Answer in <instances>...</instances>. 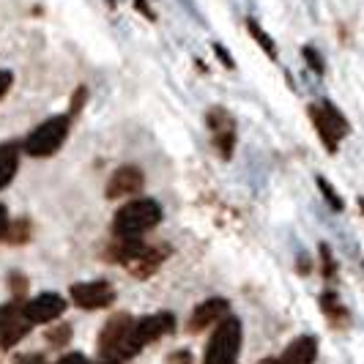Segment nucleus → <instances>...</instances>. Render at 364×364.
<instances>
[{"label":"nucleus","instance_id":"nucleus-17","mask_svg":"<svg viewBox=\"0 0 364 364\" xmlns=\"http://www.w3.org/2000/svg\"><path fill=\"white\" fill-rule=\"evenodd\" d=\"M6 241H9V244H14V247L25 244V241H31V222H28L25 217L11 219L9 233H6Z\"/></svg>","mask_w":364,"mask_h":364},{"label":"nucleus","instance_id":"nucleus-4","mask_svg":"<svg viewBox=\"0 0 364 364\" xmlns=\"http://www.w3.org/2000/svg\"><path fill=\"white\" fill-rule=\"evenodd\" d=\"M310 118H312V124H315V132L321 134V140H323L326 151H328V154H334V151L340 148L343 134L348 132L346 118L337 112V107H334V105H328V102H323L321 107H318V105H312Z\"/></svg>","mask_w":364,"mask_h":364},{"label":"nucleus","instance_id":"nucleus-28","mask_svg":"<svg viewBox=\"0 0 364 364\" xmlns=\"http://www.w3.org/2000/svg\"><path fill=\"white\" fill-rule=\"evenodd\" d=\"M170 364H192V353L189 350H176V353H170Z\"/></svg>","mask_w":364,"mask_h":364},{"label":"nucleus","instance_id":"nucleus-34","mask_svg":"<svg viewBox=\"0 0 364 364\" xmlns=\"http://www.w3.org/2000/svg\"><path fill=\"white\" fill-rule=\"evenodd\" d=\"M257 364H282V362H279V359H277V356H266V359H263V362H257Z\"/></svg>","mask_w":364,"mask_h":364},{"label":"nucleus","instance_id":"nucleus-33","mask_svg":"<svg viewBox=\"0 0 364 364\" xmlns=\"http://www.w3.org/2000/svg\"><path fill=\"white\" fill-rule=\"evenodd\" d=\"M296 269H299L301 274H310V269H312V266H310V257H307V255H299V260H296Z\"/></svg>","mask_w":364,"mask_h":364},{"label":"nucleus","instance_id":"nucleus-35","mask_svg":"<svg viewBox=\"0 0 364 364\" xmlns=\"http://www.w3.org/2000/svg\"><path fill=\"white\" fill-rule=\"evenodd\" d=\"M359 208H362V214H364V198H359Z\"/></svg>","mask_w":364,"mask_h":364},{"label":"nucleus","instance_id":"nucleus-15","mask_svg":"<svg viewBox=\"0 0 364 364\" xmlns=\"http://www.w3.org/2000/svg\"><path fill=\"white\" fill-rule=\"evenodd\" d=\"M318 307H321V312L326 315L331 323H343L346 321V307H343V301L337 299V293L334 291H323L321 296H318Z\"/></svg>","mask_w":364,"mask_h":364},{"label":"nucleus","instance_id":"nucleus-20","mask_svg":"<svg viewBox=\"0 0 364 364\" xmlns=\"http://www.w3.org/2000/svg\"><path fill=\"white\" fill-rule=\"evenodd\" d=\"M47 343L53 348H63L66 343H72V326L69 323H53V328L47 331Z\"/></svg>","mask_w":364,"mask_h":364},{"label":"nucleus","instance_id":"nucleus-29","mask_svg":"<svg viewBox=\"0 0 364 364\" xmlns=\"http://www.w3.org/2000/svg\"><path fill=\"white\" fill-rule=\"evenodd\" d=\"M9 225H11V219H9V211H6V205H0V241H6Z\"/></svg>","mask_w":364,"mask_h":364},{"label":"nucleus","instance_id":"nucleus-12","mask_svg":"<svg viewBox=\"0 0 364 364\" xmlns=\"http://www.w3.org/2000/svg\"><path fill=\"white\" fill-rule=\"evenodd\" d=\"M315 356H318V343L315 337L304 334V337H296L291 346L285 348V353L279 356L282 364H315Z\"/></svg>","mask_w":364,"mask_h":364},{"label":"nucleus","instance_id":"nucleus-18","mask_svg":"<svg viewBox=\"0 0 364 364\" xmlns=\"http://www.w3.org/2000/svg\"><path fill=\"white\" fill-rule=\"evenodd\" d=\"M318 255H321V277L326 282H334L337 279V260L331 255V247L328 244H321L318 247Z\"/></svg>","mask_w":364,"mask_h":364},{"label":"nucleus","instance_id":"nucleus-30","mask_svg":"<svg viewBox=\"0 0 364 364\" xmlns=\"http://www.w3.org/2000/svg\"><path fill=\"white\" fill-rule=\"evenodd\" d=\"M55 364H88V359L82 353H66V356H60Z\"/></svg>","mask_w":364,"mask_h":364},{"label":"nucleus","instance_id":"nucleus-21","mask_svg":"<svg viewBox=\"0 0 364 364\" xmlns=\"http://www.w3.org/2000/svg\"><path fill=\"white\" fill-rule=\"evenodd\" d=\"M214 148L222 159H230L233 156V148H236V132H222L214 134Z\"/></svg>","mask_w":364,"mask_h":364},{"label":"nucleus","instance_id":"nucleus-23","mask_svg":"<svg viewBox=\"0 0 364 364\" xmlns=\"http://www.w3.org/2000/svg\"><path fill=\"white\" fill-rule=\"evenodd\" d=\"M318 189H321V195L326 198V203L334 208V211H343V208H346V203H343V198L334 192V186H331L326 178H321V176H318Z\"/></svg>","mask_w":364,"mask_h":364},{"label":"nucleus","instance_id":"nucleus-11","mask_svg":"<svg viewBox=\"0 0 364 364\" xmlns=\"http://www.w3.org/2000/svg\"><path fill=\"white\" fill-rule=\"evenodd\" d=\"M143 183H146L143 170H140V167H134V164H124V167H118V170L109 176L107 192H105V195H107L109 200L129 198V195H137V192L143 189Z\"/></svg>","mask_w":364,"mask_h":364},{"label":"nucleus","instance_id":"nucleus-27","mask_svg":"<svg viewBox=\"0 0 364 364\" xmlns=\"http://www.w3.org/2000/svg\"><path fill=\"white\" fill-rule=\"evenodd\" d=\"M214 53H217V58H219V60H222V63H225V66H228V69H236V63H233V58L228 55V50H225L222 44H214Z\"/></svg>","mask_w":364,"mask_h":364},{"label":"nucleus","instance_id":"nucleus-13","mask_svg":"<svg viewBox=\"0 0 364 364\" xmlns=\"http://www.w3.org/2000/svg\"><path fill=\"white\" fill-rule=\"evenodd\" d=\"M164 260V250L162 247H146L140 255L134 257L132 263H129L127 269L132 272V277H137V279H148L151 274L156 272L159 266H162Z\"/></svg>","mask_w":364,"mask_h":364},{"label":"nucleus","instance_id":"nucleus-24","mask_svg":"<svg viewBox=\"0 0 364 364\" xmlns=\"http://www.w3.org/2000/svg\"><path fill=\"white\" fill-rule=\"evenodd\" d=\"M85 102H88V88H85V85H80V88L72 93V105H69V118H72V121L80 115V109L85 107Z\"/></svg>","mask_w":364,"mask_h":364},{"label":"nucleus","instance_id":"nucleus-25","mask_svg":"<svg viewBox=\"0 0 364 364\" xmlns=\"http://www.w3.org/2000/svg\"><path fill=\"white\" fill-rule=\"evenodd\" d=\"M304 60L310 63V69L315 74H323V58L315 53V47H304Z\"/></svg>","mask_w":364,"mask_h":364},{"label":"nucleus","instance_id":"nucleus-26","mask_svg":"<svg viewBox=\"0 0 364 364\" xmlns=\"http://www.w3.org/2000/svg\"><path fill=\"white\" fill-rule=\"evenodd\" d=\"M11 85H14V74H11V72H0V102L9 96Z\"/></svg>","mask_w":364,"mask_h":364},{"label":"nucleus","instance_id":"nucleus-16","mask_svg":"<svg viewBox=\"0 0 364 364\" xmlns=\"http://www.w3.org/2000/svg\"><path fill=\"white\" fill-rule=\"evenodd\" d=\"M205 124H208V129H211L214 134H222V132H236V129H233V118H230V112H228L225 107L208 109Z\"/></svg>","mask_w":364,"mask_h":364},{"label":"nucleus","instance_id":"nucleus-31","mask_svg":"<svg viewBox=\"0 0 364 364\" xmlns=\"http://www.w3.org/2000/svg\"><path fill=\"white\" fill-rule=\"evenodd\" d=\"M14 364H47V359H44L41 353H25V356H19Z\"/></svg>","mask_w":364,"mask_h":364},{"label":"nucleus","instance_id":"nucleus-32","mask_svg":"<svg viewBox=\"0 0 364 364\" xmlns=\"http://www.w3.org/2000/svg\"><path fill=\"white\" fill-rule=\"evenodd\" d=\"M134 6H137V11H140V14H146L151 22L156 19V14H154V11H151V6H148V0H134Z\"/></svg>","mask_w":364,"mask_h":364},{"label":"nucleus","instance_id":"nucleus-19","mask_svg":"<svg viewBox=\"0 0 364 364\" xmlns=\"http://www.w3.org/2000/svg\"><path fill=\"white\" fill-rule=\"evenodd\" d=\"M247 31H250V36L255 38L257 44L266 50V55H269V58H277V47H274L272 36H269V33H266V31L257 25L255 19H247Z\"/></svg>","mask_w":364,"mask_h":364},{"label":"nucleus","instance_id":"nucleus-10","mask_svg":"<svg viewBox=\"0 0 364 364\" xmlns=\"http://www.w3.org/2000/svg\"><path fill=\"white\" fill-rule=\"evenodd\" d=\"M173 328H176V315H173V312H156V315L140 318V321L134 323V331H132V334H134V340H137L140 346L146 348V346H151V343L167 337Z\"/></svg>","mask_w":364,"mask_h":364},{"label":"nucleus","instance_id":"nucleus-1","mask_svg":"<svg viewBox=\"0 0 364 364\" xmlns=\"http://www.w3.org/2000/svg\"><path fill=\"white\" fill-rule=\"evenodd\" d=\"M159 222H162V205L151 198H140L115 211L112 233L115 238H140L143 233L154 230Z\"/></svg>","mask_w":364,"mask_h":364},{"label":"nucleus","instance_id":"nucleus-9","mask_svg":"<svg viewBox=\"0 0 364 364\" xmlns=\"http://www.w3.org/2000/svg\"><path fill=\"white\" fill-rule=\"evenodd\" d=\"M134 323H137V321H132V315H127V312L112 315L107 323H105V328H102V334H99V356L107 359L115 348L124 346L129 337H132Z\"/></svg>","mask_w":364,"mask_h":364},{"label":"nucleus","instance_id":"nucleus-3","mask_svg":"<svg viewBox=\"0 0 364 364\" xmlns=\"http://www.w3.org/2000/svg\"><path fill=\"white\" fill-rule=\"evenodd\" d=\"M241 337H244L241 321L228 315L211 331V340H208L205 353H203V364H236L238 350H241Z\"/></svg>","mask_w":364,"mask_h":364},{"label":"nucleus","instance_id":"nucleus-8","mask_svg":"<svg viewBox=\"0 0 364 364\" xmlns=\"http://www.w3.org/2000/svg\"><path fill=\"white\" fill-rule=\"evenodd\" d=\"M72 299L77 307L82 310H105L112 304L115 299V291L112 285L105 282V279H93V282H80V285H72Z\"/></svg>","mask_w":364,"mask_h":364},{"label":"nucleus","instance_id":"nucleus-5","mask_svg":"<svg viewBox=\"0 0 364 364\" xmlns=\"http://www.w3.org/2000/svg\"><path fill=\"white\" fill-rule=\"evenodd\" d=\"M31 321L25 318V301H9L0 307V348L9 350L14 348L31 331Z\"/></svg>","mask_w":364,"mask_h":364},{"label":"nucleus","instance_id":"nucleus-2","mask_svg":"<svg viewBox=\"0 0 364 364\" xmlns=\"http://www.w3.org/2000/svg\"><path fill=\"white\" fill-rule=\"evenodd\" d=\"M69 129H72V118L69 115H53V118H47L44 124H38L25 137L22 148L33 159H47V156H53V154H58L63 148L66 137H69Z\"/></svg>","mask_w":364,"mask_h":364},{"label":"nucleus","instance_id":"nucleus-7","mask_svg":"<svg viewBox=\"0 0 364 364\" xmlns=\"http://www.w3.org/2000/svg\"><path fill=\"white\" fill-rule=\"evenodd\" d=\"M66 312V299L58 293H38L36 299L25 301V318L33 326H44V323H55L60 315Z\"/></svg>","mask_w":364,"mask_h":364},{"label":"nucleus","instance_id":"nucleus-22","mask_svg":"<svg viewBox=\"0 0 364 364\" xmlns=\"http://www.w3.org/2000/svg\"><path fill=\"white\" fill-rule=\"evenodd\" d=\"M9 291H11V299H14V301H25V299H28V279L19 272L9 274Z\"/></svg>","mask_w":364,"mask_h":364},{"label":"nucleus","instance_id":"nucleus-36","mask_svg":"<svg viewBox=\"0 0 364 364\" xmlns=\"http://www.w3.org/2000/svg\"><path fill=\"white\" fill-rule=\"evenodd\" d=\"M99 364H107V362H99Z\"/></svg>","mask_w":364,"mask_h":364},{"label":"nucleus","instance_id":"nucleus-14","mask_svg":"<svg viewBox=\"0 0 364 364\" xmlns=\"http://www.w3.org/2000/svg\"><path fill=\"white\" fill-rule=\"evenodd\" d=\"M19 170V146L17 143H0V192L9 189Z\"/></svg>","mask_w":364,"mask_h":364},{"label":"nucleus","instance_id":"nucleus-6","mask_svg":"<svg viewBox=\"0 0 364 364\" xmlns=\"http://www.w3.org/2000/svg\"><path fill=\"white\" fill-rule=\"evenodd\" d=\"M228 315H230V304H228V299H222V296H211V299H205V301H200V304L195 307V312L189 315L186 328H189L192 334H200V331H205V328L219 326Z\"/></svg>","mask_w":364,"mask_h":364}]
</instances>
